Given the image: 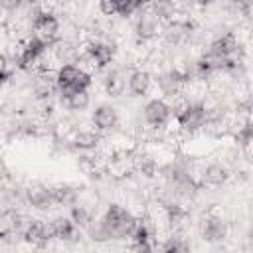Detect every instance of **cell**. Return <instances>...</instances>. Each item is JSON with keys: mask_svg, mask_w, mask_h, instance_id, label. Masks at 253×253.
Returning a JSON list of instances; mask_svg holds the SVG:
<instances>
[{"mask_svg": "<svg viewBox=\"0 0 253 253\" xmlns=\"http://www.w3.org/2000/svg\"><path fill=\"white\" fill-rule=\"evenodd\" d=\"M12 75H16V67H14V65L10 67V63L4 61V63H2V71H0V79H2V83L8 85V83L12 81Z\"/></svg>", "mask_w": 253, "mask_h": 253, "instance_id": "30", "label": "cell"}, {"mask_svg": "<svg viewBox=\"0 0 253 253\" xmlns=\"http://www.w3.org/2000/svg\"><path fill=\"white\" fill-rule=\"evenodd\" d=\"M69 217H71V221L79 227V229H89L95 221H93V215H91V211H89V208H85V206H81V204H75L73 208H69V213H67Z\"/></svg>", "mask_w": 253, "mask_h": 253, "instance_id": "22", "label": "cell"}, {"mask_svg": "<svg viewBox=\"0 0 253 253\" xmlns=\"http://www.w3.org/2000/svg\"><path fill=\"white\" fill-rule=\"evenodd\" d=\"M49 42L32 34L20 47V51L16 53L14 57V67L20 69V71H32L38 63H42V59L47 55L49 51Z\"/></svg>", "mask_w": 253, "mask_h": 253, "instance_id": "4", "label": "cell"}, {"mask_svg": "<svg viewBox=\"0 0 253 253\" xmlns=\"http://www.w3.org/2000/svg\"><path fill=\"white\" fill-rule=\"evenodd\" d=\"M55 57L59 59V63H61V65H67V63H77V57H79V47H73L71 43L61 42V43L55 47Z\"/></svg>", "mask_w": 253, "mask_h": 253, "instance_id": "26", "label": "cell"}, {"mask_svg": "<svg viewBox=\"0 0 253 253\" xmlns=\"http://www.w3.org/2000/svg\"><path fill=\"white\" fill-rule=\"evenodd\" d=\"M119 111L111 103H101L91 111V125L97 132H109L119 126Z\"/></svg>", "mask_w": 253, "mask_h": 253, "instance_id": "12", "label": "cell"}, {"mask_svg": "<svg viewBox=\"0 0 253 253\" xmlns=\"http://www.w3.org/2000/svg\"><path fill=\"white\" fill-rule=\"evenodd\" d=\"M71 142H73V146L77 150L91 152V150H95L101 144V132H97L95 128H83V130H77L73 134Z\"/></svg>", "mask_w": 253, "mask_h": 253, "instance_id": "19", "label": "cell"}, {"mask_svg": "<svg viewBox=\"0 0 253 253\" xmlns=\"http://www.w3.org/2000/svg\"><path fill=\"white\" fill-rule=\"evenodd\" d=\"M53 239L51 235V227L47 221L40 219V217H30L24 231H22V241L32 245V247H45L49 241Z\"/></svg>", "mask_w": 253, "mask_h": 253, "instance_id": "10", "label": "cell"}, {"mask_svg": "<svg viewBox=\"0 0 253 253\" xmlns=\"http://www.w3.org/2000/svg\"><path fill=\"white\" fill-rule=\"evenodd\" d=\"M83 55L91 61V65H95L97 69H107L111 67V63L115 61L117 55V47L115 43L107 42V40H91L85 43L83 47Z\"/></svg>", "mask_w": 253, "mask_h": 253, "instance_id": "7", "label": "cell"}, {"mask_svg": "<svg viewBox=\"0 0 253 253\" xmlns=\"http://www.w3.org/2000/svg\"><path fill=\"white\" fill-rule=\"evenodd\" d=\"M174 119H176V126L182 132L194 134L208 125L210 109L202 101H186L178 109H174Z\"/></svg>", "mask_w": 253, "mask_h": 253, "instance_id": "3", "label": "cell"}, {"mask_svg": "<svg viewBox=\"0 0 253 253\" xmlns=\"http://www.w3.org/2000/svg\"><path fill=\"white\" fill-rule=\"evenodd\" d=\"M51 227V235L57 241H73L79 235V227L71 221L69 215H57L49 221Z\"/></svg>", "mask_w": 253, "mask_h": 253, "instance_id": "18", "label": "cell"}, {"mask_svg": "<svg viewBox=\"0 0 253 253\" xmlns=\"http://www.w3.org/2000/svg\"><path fill=\"white\" fill-rule=\"evenodd\" d=\"M24 200L32 210L38 211H47L55 206V198H53V186H45V184H32L24 190Z\"/></svg>", "mask_w": 253, "mask_h": 253, "instance_id": "11", "label": "cell"}, {"mask_svg": "<svg viewBox=\"0 0 253 253\" xmlns=\"http://www.w3.org/2000/svg\"><path fill=\"white\" fill-rule=\"evenodd\" d=\"M99 10L105 16L130 18V16L146 10V4L138 2V0H103V2H99Z\"/></svg>", "mask_w": 253, "mask_h": 253, "instance_id": "13", "label": "cell"}, {"mask_svg": "<svg viewBox=\"0 0 253 253\" xmlns=\"http://www.w3.org/2000/svg\"><path fill=\"white\" fill-rule=\"evenodd\" d=\"M53 198H55V206H67V208H73L79 198V192L75 186L71 184H57L53 186Z\"/></svg>", "mask_w": 253, "mask_h": 253, "instance_id": "21", "label": "cell"}, {"mask_svg": "<svg viewBox=\"0 0 253 253\" xmlns=\"http://www.w3.org/2000/svg\"><path fill=\"white\" fill-rule=\"evenodd\" d=\"M192 77H190V73L186 69L174 67V69H168V71H164V73H160L156 77V87L160 89V93L164 97H174L184 89V85Z\"/></svg>", "mask_w": 253, "mask_h": 253, "instance_id": "9", "label": "cell"}, {"mask_svg": "<svg viewBox=\"0 0 253 253\" xmlns=\"http://www.w3.org/2000/svg\"><path fill=\"white\" fill-rule=\"evenodd\" d=\"M210 55L217 57L219 61H231V59H237V51H239V40L233 32H225V34H219L215 36L210 43H208V49H206Z\"/></svg>", "mask_w": 253, "mask_h": 253, "instance_id": "8", "label": "cell"}, {"mask_svg": "<svg viewBox=\"0 0 253 253\" xmlns=\"http://www.w3.org/2000/svg\"><path fill=\"white\" fill-rule=\"evenodd\" d=\"M154 85V77L148 69H132L126 77V91L130 97H144L150 93Z\"/></svg>", "mask_w": 253, "mask_h": 253, "instance_id": "15", "label": "cell"}, {"mask_svg": "<svg viewBox=\"0 0 253 253\" xmlns=\"http://www.w3.org/2000/svg\"><path fill=\"white\" fill-rule=\"evenodd\" d=\"M227 231H229V229H227L225 219H223L221 215H217V213L206 215L204 221H202V227H200L202 239H204L206 243H211V245L221 243V241L227 237Z\"/></svg>", "mask_w": 253, "mask_h": 253, "instance_id": "14", "label": "cell"}, {"mask_svg": "<svg viewBox=\"0 0 253 253\" xmlns=\"http://www.w3.org/2000/svg\"><path fill=\"white\" fill-rule=\"evenodd\" d=\"M138 217L125 208L123 204H109L103 215L89 227V235L93 241H121L128 239Z\"/></svg>", "mask_w": 253, "mask_h": 253, "instance_id": "1", "label": "cell"}, {"mask_svg": "<svg viewBox=\"0 0 253 253\" xmlns=\"http://www.w3.org/2000/svg\"><path fill=\"white\" fill-rule=\"evenodd\" d=\"M126 253H154V245H152V241H144V243L130 241Z\"/></svg>", "mask_w": 253, "mask_h": 253, "instance_id": "29", "label": "cell"}, {"mask_svg": "<svg viewBox=\"0 0 253 253\" xmlns=\"http://www.w3.org/2000/svg\"><path fill=\"white\" fill-rule=\"evenodd\" d=\"M30 24H32V30L36 36L47 40L49 43L53 40L59 38V18L53 10H47V8H36L30 16Z\"/></svg>", "mask_w": 253, "mask_h": 253, "instance_id": "6", "label": "cell"}, {"mask_svg": "<svg viewBox=\"0 0 253 253\" xmlns=\"http://www.w3.org/2000/svg\"><path fill=\"white\" fill-rule=\"evenodd\" d=\"M103 89L109 97H121L126 89V77L121 75V71L117 69H111L105 73L103 77Z\"/></svg>", "mask_w": 253, "mask_h": 253, "instance_id": "20", "label": "cell"}, {"mask_svg": "<svg viewBox=\"0 0 253 253\" xmlns=\"http://www.w3.org/2000/svg\"><path fill=\"white\" fill-rule=\"evenodd\" d=\"M229 176H231L229 174V168L225 164H221V162H210V164H206L202 168V174H200L202 182L206 186H210V188H221L223 184H227Z\"/></svg>", "mask_w": 253, "mask_h": 253, "instance_id": "17", "label": "cell"}, {"mask_svg": "<svg viewBox=\"0 0 253 253\" xmlns=\"http://www.w3.org/2000/svg\"><path fill=\"white\" fill-rule=\"evenodd\" d=\"M160 30V20L148 10V12H140L136 22H134V36L138 42H150L158 36Z\"/></svg>", "mask_w": 253, "mask_h": 253, "instance_id": "16", "label": "cell"}, {"mask_svg": "<svg viewBox=\"0 0 253 253\" xmlns=\"http://www.w3.org/2000/svg\"><path fill=\"white\" fill-rule=\"evenodd\" d=\"M152 237H154L152 225L146 219H138L136 225H134V229H132V233H130V237H128V241L144 243V241H152Z\"/></svg>", "mask_w": 253, "mask_h": 253, "instance_id": "24", "label": "cell"}, {"mask_svg": "<svg viewBox=\"0 0 253 253\" xmlns=\"http://www.w3.org/2000/svg\"><path fill=\"white\" fill-rule=\"evenodd\" d=\"M160 253H192V247L186 239H182L178 235H172L160 245Z\"/></svg>", "mask_w": 253, "mask_h": 253, "instance_id": "25", "label": "cell"}, {"mask_svg": "<svg viewBox=\"0 0 253 253\" xmlns=\"http://www.w3.org/2000/svg\"><path fill=\"white\" fill-rule=\"evenodd\" d=\"M251 164H253V152H251Z\"/></svg>", "mask_w": 253, "mask_h": 253, "instance_id": "31", "label": "cell"}, {"mask_svg": "<svg viewBox=\"0 0 253 253\" xmlns=\"http://www.w3.org/2000/svg\"><path fill=\"white\" fill-rule=\"evenodd\" d=\"M65 109L71 111V113H83L89 109L91 105V95L89 93H75V95H69L65 99H61Z\"/></svg>", "mask_w": 253, "mask_h": 253, "instance_id": "23", "label": "cell"}, {"mask_svg": "<svg viewBox=\"0 0 253 253\" xmlns=\"http://www.w3.org/2000/svg\"><path fill=\"white\" fill-rule=\"evenodd\" d=\"M166 215H168V219H170L172 223H176V221H180V219L186 215V211H184V208H182L180 204L170 202V204H166Z\"/></svg>", "mask_w": 253, "mask_h": 253, "instance_id": "28", "label": "cell"}, {"mask_svg": "<svg viewBox=\"0 0 253 253\" xmlns=\"http://www.w3.org/2000/svg\"><path fill=\"white\" fill-rule=\"evenodd\" d=\"M235 142L245 146V148H251L253 146V119H247L235 132Z\"/></svg>", "mask_w": 253, "mask_h": 253, "instance_id": "27", "label": "cell"}, {"mask_svg": "<svg viewBox=\"0 0 253 253\" xmlns=\"http://www.w3.org/2000/svg\"><path fill=\"white\" fill-rule=\"evenodd\" d=\"M142 119L150 128H164L174 119V107L164 97H152L142 107Z\"/></svg>", "mask_w": 253, "mask_h": 253, "instance_id": "5", "label": "cell"}, {"mask_svg": "<svg viewBox=\"0 0 253 253\" xmlns=\"http://www.w3.org/2000/svg\"><path fill=\"white\" fill-rule=\"evenodd\" d=\"M91 85H93V75L77 63L59 65L53 73V87L61 99L75 93H89Z\"/></svg>", "mask_w": 253, "mask_h": 253, "instance_id": "2", "label": "cell"}]
</instances>
